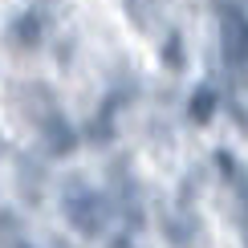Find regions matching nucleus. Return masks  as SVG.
<instances>
[{
	"instance_id": "nucleus-4",
	"label": "nucleus",
	"mask_w": 248,
	"mask_h": 248,
	"mask_svg": "<svg viewBox=\"0 0 248 248\" xmlns=\"http://www.w3.org/2000/svg\"><path fill=\"white\" fill-rule=\"evenodd\" d=\"M8 37H13V45L16 49H37L41 45V37H45V20H41V13H20L13 25H8Z\"/></svg>"
},
{
	"instance_id": "nucleus-9",
	"label": "nucleus",
	"mask_w": 248,
	"mask_h": 248,
	"mask_svg": "<svg viewBox=\"0 0 248 248\" xmlns=\"http://www.w3.org/2000/svg\"><path fill=\"white\" fill-rule=\"evenodd\" d=\"M167 232H171V240H191V236H195V220H191V212H175L171 220H167Z\"/></svg>"
},
{
	"instance_id": "nucleus-5",
	"label": "nucleus",
	"mask_w": 248,
	"mask_h": 248,
	"mask_svg": "<svg viewBox=\"0 0 248 248\" xmlns=\"http://www.w3.org/2000/svg\"><path fill=\"white\" fill-rule=\"evenodd\" d=\"M220 171H224V179H228V187L236 195V208H240L244 224H248V171L232 159V155H220Z\"/></svg>"
},
{
	"instance_id": "nucleus-3",
	"label": "nucleus",
	"mask_w": 248,
	"mask_h": 248,
	"mask_svg": "<svg viewBox=\"0 0 248 248\" xmlns=\"http://www.w3.org/2000/svg\"><path fill=\"white\" fill-rule=\"evenodd\" d=\"M37 126H41V142H45V151H49V155H69V151H74L78 134H74V126H69V118H65V114L49 110V114H41Z\"/></svg>"
},
{
	"instance_id": "nucleus-1",
	"label": "nucleus",
	"mask_w": 248,
	"mask_h": 248,
	"mask_svg": "<svg viewBox=\"0 0 248 248\" xmlns=\"http://www.w3.org/2000/svg\"><path fill=\"white\" fill-rule=\"evenodd\" d=\"M61 212H65V220L74 224L81 236H98V232L110 228V220H114V200L74 175V179L61 187Z\"/></svg>"
},
{
	"instance_id": "nucleus-10",
	"label": "nucleus",
	"mask_w": 248,
	"mask_h": 248,
	"mask_svg": "<svg viewBox=\"0 0 248 248\" xmlns=\"http://www.w3.org/2000/svg\"><path fill=\"white\" fill-rule=\"evenodd\" d=\"M163 61H167V69H183V41H179V33H167Z\"/></svg>"
},
{
	"instance_id": "nucleus-2",
	"label": "nucleus",
	"mask_w": 248,
	"mask_h": 248,
	"mask_svg": "<svg viewBox=\"0 0 248 248\" xmlns=\"http://www.w3.org/2000/svg\"><path fill=\"white\" fill-rule=\"evenodd\" d=\"M220 53L232 69H248V16L236 4L220 8Z\"/></svg>"
},
{
	"instance_id": "nucleus-7",
	"label": "nucleus",
	"mask_w": 248,
	"mask_h": 248,
	"mask_svg": "<svg viewBox=\"0 0 248 248\" xmlns=\"http://www.w3.org/2000/svg\"><path fill=\"white\" fill-rule=\"evenodd\" d=\"M212 114H216V90L212 86H200L191 94V118L195 122H212Z\"/></svg>"
},
{
	"instance_id": "nucleus-6",
	"label": "nucleus",
	"mask_w": 248,
	"mask_h": 248,
	"mask_svg": "<svg viewBox=\"0 0 248 248\" xmlns=\"http://www.w3.org/2000/svg\"><path fill=\"white\" fill-rule=\"evenodd\" d=\"M159 4H163V0H126V16L139 29H151L155 16H159Z\"/></svg>"
},
{
	"instance_id": "nucleus-8",
	"label": "nucleus",
	"mask_w": 248,
	"mask_h": 248,
	"mask_svg": "<svg viewBox=\"0 0 248 248\" xmlns=\"http://www.w3.org/2000/svg\"><path fill=\"white\" fill-rule=\"evenodd\" d=\"M16 175H20V191L29 195V200H41V167H29V159H20L16 163Z\"/></svg>"
}]
</instances>
